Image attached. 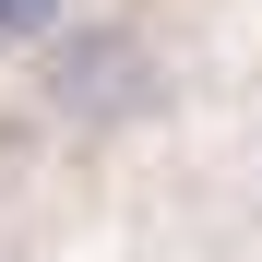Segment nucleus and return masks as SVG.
Here are the masks:
<instances>
[{
    "label": "nucleus",
    "mask_w": 262,
    "mask_h": 262,
    "mask_svg": "<svg viewBox=\"0 0 262 262\" xmlns=\"http://www.w3.org/2000/svg\"><path fill=\"white\" fill-rule=\"evenodd\" d=\"M24 96H36L48 131H72V143H131L143 119H167L179 72H167V48H155L143 12H72L48 48H24Z\"/></svg>",
    "instance_id": "nucleus-1"
},
{
    "label": "nucleus",
    "mask_w": 262,
    "mask_h": 262,
    "mask_svg": "<svg viewBox=\"0 0 262 262\" xmlns=\"http://www.w3.org/2000/svg\"><path fill=\"white\" fill-rule=\"evenodd\" d=\"M60 24H72V0H0V36H12V48H48Z\"/></svg>",
    "instance_id": "nucleus-2"
},
{
    "label": "nucleus",
    "mask_w": 262,
    "mask_h": 262,
    "mask_svg": "<svg viewBox=\"0 0 262 262\" xmlns=\"http://www.w3.org/2000/svg\"><path fill=\"white\" fill-rule=\"evenodd\" d=\"M0 262H12V238H0Z\"/></svg>",
    "instance_id": "nucleus-3"
}]
</instances>
